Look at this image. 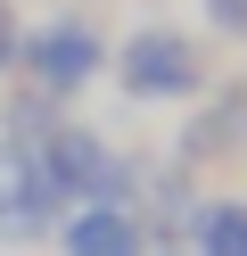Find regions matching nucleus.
<instances>
[{
	"mask_svg": "<svg viewBox=\"0 0 247 256\" xmlns=\"http://www.w3.org/2000/svg\"><path fill=\"white\" fill-rule=\"evenodd\" d=\"M157 256H190V248H157Z\"/></svg>",
	"mask_w": 247,
	"mask_h": 256,
	"instance_id": "10",
	"label": "nucleus"
},
{
	"mask_svg": "<svg viewBox=\"0 0 247 256\" xmlns=\"http://www.w3.org/2000/svg\"><path fill=\"white\" fill-rule=\"evenodd\" d=\"M16 182H25V157L0 149V223H8V206H16Z\"/></svg>",
	"mask_w": 247,
	"mask_h": 256,
	"instance_id": "9",
	"label": "nucleus"
},
{
	"mask_svg": "<svg viewBox=\"0 0 247 256\" xmlns=\"http://www.w3.org/2000/svg\"><path fill=\"white\" fill-rule=\"evenodd\" d=\"M16 50H25V8L0 0V83H16Z\"/></svg>",
	"mask_w": 247,
	"mask_h": 256,
	"instance_id": "7",
	"label": "nucleus"
},
{
	"mask_svg": "<svg viewBox=\"0 0 247 256\" xmlns=\"http://www.w3.org/2000/svg\"><path fill=\"white\" fill-rule=\"evenodd\" d=\"M107 83L124 91L132 108H190V100H206V83H214V50L190 25H132L107 50Z\"/></svg>",
	"mask_w": 247,
	"mask_h": 256,
	"instance_id": "1",
	"label": "nucleus"
},
{
	"mask_svg": "<svg viewBox=\"0 0 247 256\" xmlns=\"http://www.w3.org/2000/svg\"><path fill=\"white\" fill-rule=\"evenodd\" d=\"M206 34H214V42H239V50H247V0H206Z\"/></svg>",
	"mask_w": 247,
	"mask_h": 256,
	"instance_id": "8",
	"label": "nucleus"
},
{
	"mask_svg": "<svg viewBox=\"0 0 247 256\" xmlns=\"http://www.w3.org/2000/svg\"><path fill=\"white\" fill-rule=\"evenodd\" d=\"M107 50H115V42L99 34V17H82V8H58V17L25 25L16 83H25V91H41V100H58V108H74L82 91L107 74Z\"/></svg>",
	"mask_w": 247,
	"mask_h": 256,
	"instance_id": "2",
	"label": "nucleus"
},
{
	"mask_svg": "<svg viewBox=\"0 0 247 256\" xmlns=\"http://www.w3.org/2000/svg\"><path fill=\"white\" fill-rule=\"evenodd\" d=\"M190 256H247V198H198L181 223Z\"/></svg>",
	"mask_w": 247,
	"mask_h": 256,
	"instance_id": "5",
	"label": "nucleus"
},
{
	"mask_svg": "<svg viewBox=\"0 0 247 256\" xmlns=\"http://www.w3.org/2000/svg\"><path fill=\"white\" fill-rule=\"evenodd\" d=\"M74 116V108H58V100H41V91H0V149H16V157H33L41 149L49 132H58V124Z\"/></svg>",
	"mask_w": 247,
	"mask_h": 256,
	"instance_id": "6",
	"label": "nucleus"
},
{
	"mask_svg": "<svg viewBox=\"0 0 247 256\" xmlns=\"http://www.w3.org/2000/svg\"><path fill=\"white\" fill-rule=\"evenodd\" d=\"M58 256H148V232L132 206H74L58 223Z\"/></svg>",
	"mask_w": 247,
	"mask_h": 256,
	"instance_id": "4",
	"label": "nucleus"
},
{
	"mask_svg": "<svg viewBox=\"0 0 247 256\" xmlns=\"http://www.w3.org/2000/svg\"><path fill=\"white\" fill-rule=\"evenodd\" d=\"M239 157H247V74H231V83H206V100H190L173 166L206 174V166H239Z\"/></svg>",
	"mask_w": 247,
	"mask_h": 256,
	"instance_id": "3",
	"label": "nucleus"
}]
</instances>
